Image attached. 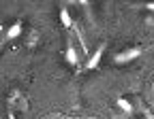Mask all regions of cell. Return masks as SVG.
I'll return each instance as SVG.
<instances>
[{"label":"cell","mask_w":154,"mask_h":119,"mask_svg":"<svg viewBox=\"0 0 154 119\" xmlns=\"http://www.w3.org/2000/svg\"><path fill=\"white\" fill-rule=\"evenodd\" d=\"M137 53H139L137 49H131L128 53H122V55H118V62H124V60H131V57H135Z\"/></svg>","instance_id":"6da1fadb"},{"label":"cell","mask_w":154,"mask_h":119,"mask_svg":"<svg viewBox=\"0 0 154 119\" xmlns=\"http://www.w3.org/2000/svg\"><path fill=\"white\" fill-rule=\"evenodd\" d=\"M99 60H101V51H99V53H96V55H94V57L90 60V64H88V68H94V66H96V62H99Z\"/></svg>","instance_id":"7a4b0ae2"},{"label":"cell","mask_w":154,"mask_h":119,"mask_svg":"<svg viewBox=\"0 0 154 119\" xmlns=\"http://www.w3.org/2000/svg\"><path fill=\"white\" fill-rule=\"evenodd\" d=\"M62 24H64V26H71V17H69L66 11H62Z\"/></svg>","instance_id":"3957f363"},{"label":"cell","mask_w":154,"mask_h":119,"mask_svg":"<svg viewBox=\"0 0 154 119\" xmlns=\"http://www.w3.org/2000/svg\"><path fill=\"white\" fill-rule=\"evenodd\" d=\"M17 32H19V26H15V28H11V30H9V36H17Z\"/></svg>","instance_id":"277c9868"},{"label":"cell","mask_w":154,"mask_h":119,"mask_svg":"<svg viewBox=\"0 0 154 119\" xmlns=\"http://www.w3.org/2000/svg\"><path fill=\"white\" fill-rule=\"evenodd\" d=\"M47 119H60V117H47Z\"/></svg>","instance_id":"5b68a950"}]
</instances>
